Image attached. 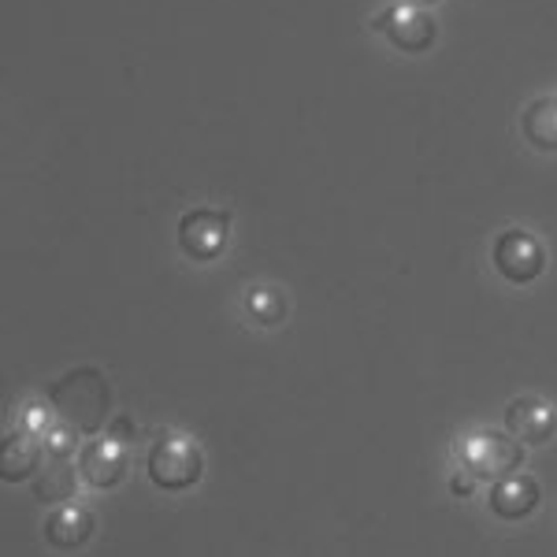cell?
Instances as JSON below:
<instances>
[{"label":"cell","mask_w":557,"mask_h":557,"mask_svg":"<svg viewBox=\"0 0 557 557\" xmlns=\"http://www.w3.org/2000/svg\"><path fill=\"white\" fill-rule=\"evenodd\" d=\"M49 406L64 424L78 428L83 435H97L108 428V409H112V391L97 368H75L64 380L49 386Z\"/></svg>","instance_id":"obj_1"},{"label":"cell","mask_w":557,"mask_h":557,"mask_svg":"<svg viewBox=\"0 0 557 557\" xmlns=\"http://www.w3.org/2000/svg\"><path fill=\"white\" fill-rule=\"evenodd\" d=\"M457 454H461V465L475 480H491V483L524 465V443L509 435V431L506 435L502 431H475V435L461 438Z\"/></svg>","instance_id":"obj_2"},{"label":"cell","mask_w":557,"mask_h":557,"mask_svg":"<svg viewBox=\"0 0 557 557\" xmlns=\"http://www.w3.org/2000/svg\"><path fill=\"white\" fill-rule=\"evenodd\" d=\"M149 480L164 491H186L201 480V450L190 443V438H175V435H160L157 446L149 450Z\"/></svg>","instance_id":"obj_3"},{"label":"cell","mask_w":557,"mask_h":557,"mask_svg":"<svg viewBox=\"0 0 557 557\" xmlns=\"http://www.w3.org/2000/svg\"><path fill=\"white\" fill-rule=\"evenodd\" d=\"M231 215L223 209H190L178 220V246L194 260H215L227 249Z\"/></svg>","instance_id":"obj_4"},{"label":"cell","mask_w":557,"mask_h":557,"mask_svg":"<svg viewBox=\"0 0 557 557\" xmlns=\"http://www.w3.org/2000/svg\"><path fill=\"white\" fill-rule=\"evenodd\" d=\"M494 268L509 278V283H535L546 268V249L543 242L528 231H506L491 249Z\"/></svg>","instance_id":"obj_5"},{"label":"cell","mask_w":557,"mask_h":557,"mask_svg":"<svg viewBox=\"0 0 557 557\" xmlns=\"http://www.w3.org/2000/svg\"><path fill=\"white\" fill-rule=\"evenodd\" d=\"M372 26H375V30H383L386 41L398 45L401 52H424L438 38L435 20H431L424 8H412V4L386 8V12Z\"/></svg>","instance_id":"obj_6"},{"label":"cell","mask_w":557,"mask_h":557,"mask_svg":"<svg viewBox=\"0 0 557 557\" xmlns=\"http://www.w3.org/2000/svg\"><path fill=\"white\" fill-rule=\"evenodd\" d=\"M78 472H83V480L97 491L115 487V483L123 480V472H127V446L115 443L112 435L94 438V443H86L83 450H78Z\"/></svg>","instance_id":"obj_7"},{"label":"cell","mask_w":557,"mask_h":557,"mask_svg":"<svg viewBox=\"0 0 557 557\" xmlns=\"http://www.w3.org/2000/svg\"><path fill=\"white\" fill-rule=\"evenodd\" d=\"M506 431L524 446L550 443L557 431V412L539 398H517L506 409Z\"/></svg>","instance_id":"obj_8"},{"label":"cell","mask_w":557,"mask_h":557,"mask_svg":"<svg viewBox=\"0 0 557 557\" xmlns=\"http://www.w3.org/2000/svg\"><path fill=\"white\" fill-rule=\"evenodd\" d=\"M41 454H45V443H41L38 431H30V428L8 431L4 450H0V475H4L8 483L30 480L41 465Z\"/></svg>","instance_id":"obj_9"},{"label":"cell","mask_w":557,"mask_h":557,"mask_svg":"<svg viewBox=\"0 0 557 557\" xmlns=\"http://www.w3.org/2000/svg\"><path fill=\"white\" fill-rule=\"evenodd\" d=\"M539 506V483L532 475H502L491 483V513L502 520H524Z\"/></svg>","instance_id":"obj_10"},{"label":"cell","mask_w":557,"mask_h":557,"mask_svg":"<svg viewBox=\"0 0 557 557\" xmlns=\"http://www.w3.org/2000/svg\"><path fill=\"white\" fill-rule=\"evenodd\" d=\"M89 535H94V517L78 506H60L45 517V539H49L57 550H75Z\"/></svg>","instance_id":"obj_11"},{"label":"cell","mask_w":557,"mask_h":557,"mask_svg":"<svg viewBox=\"0 0 557 557\" xmlns=\"http://www.w3.org/2000/svg\"><path fill=\"white\" fill-rule=\"evenodd\" d=\"M83 475V472H78ZM78 475H75V465L71 457H49L45 469L38 472L34 480V498L45 502V506H60V502H71L78 491Z\"/></svg>","instance_id":"obj_12"},{"label":"cell","mask_w":557,"mask_h":557,"mask_svg":"<svg viewBox=\"0 0 557 557\" xmlns=\"http://www.w3.org/2000/svg\"><path fill=\"white\" fill-rule=\"evenodd\" d=\"M520 127H524V138L535 149L557 152V97H539V101L528 104Z\"/></svg>","instance_id":"obj_13"},{"label":"cell","mask_w":557,"mask_h":557,"mask_svg":"<svg viewBox=\"0 0 557 557\" xmlns=\"http://www.w3.org/2000/svg\"><path fill=\"white\" fill-rule=\"evenodd\" d=\"M246 305H249V312H253V320L264 323V327H275V323L286 317V298L275 286H253V290L246 294Z\"/></svg>","instance_id":"obj_14"},{"label":"cell","mask_w":557,"mask_h":557,"mask_svg":"<svg viewBox=\"0 0 557 557\" xmlns=\"http://www.w3.org/2000/svg\"><path fill=\"white\" fill-rule=\"evenodd\" d=\"M78 435H83V431L64 424V420L57 417V420H52V428L41 435L45 454H49V457H75V450H78Z\"/></svg>","instance_id":"obj_15"},{"label":"cell","mask_w":557,"mask_h":557,"mask_svg":"<svg viewBox=\"0 0 557 557\" xmlns=\"http://www.w3.org/2000/svg\"><path fill=\"white\" fill-rule=\"evenodd\" d=\"M108 435L115 438V443H123V446H134V438H138V424H134L131 417H115V420H108Z\"/></svg>","instance_id":"obj_16"},{"label":"cell","mask_w":557,"mask_h":557,"mask_svg":"<svg viewBox=\"0 0 557 557\" xmlns=\"http://www.w3.org/2000/svg\"><path fill=\"white\" fill-rule=\"evenodd\" d=\"M472 483H475V475H472L469 469H465V472H457L454 480H450V491H454V494H461V498H469V494H472Z\"/></svg>","instance_id":"obj_17"},{"label":"cell","mask_w":557,"mask_h":557,"mask_svg":"<svg viewBox=\"0 0 557 557\" xmlns=\"http://www.w3.org/2000/svg\"><path fill=\"white\" fill-rule=\"evenodd\" d=\"M401 4H412V8H431V4H438V0H401Z\"/></svg>","instance_id":"obj_18"}]
</instances>
